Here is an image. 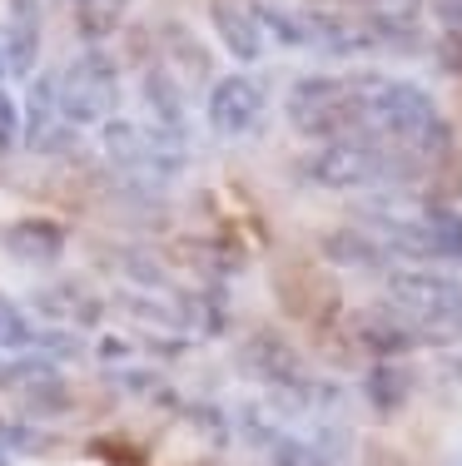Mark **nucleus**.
Listing matches in <instances>:
<instances>
[{
    "label": "nucleus",
    "mask_w": 462,
    "mask_h": 466,
    "mask_svg": "<svg viewBox=\"0 0 462 466\" xmlns=\"http://www.w3.org/2000/svg\"><path fill=\"white\" fill-rule=\"evenodd\" d=\"M65 115H60V75H36L30 85V99L20 109V139L30 149H60V135H65Z\"/></svg>",
    "instance_id": "10"
},
{
    "label": "nucleus",
    "mask_w": 462,
    "mask_h": 466,
    "mask_svg": "<svg viewBox=\"0 0 462 466\" xmlns=\"http://www.w3.org/2000/svg\"><path fill=\"white\" fill-rule=\"evenodd\" d=\"M65 5H70V10H80V5H90V0H65Z\"/></svg>",
    "instance_id": "22"
},
{
    "label": "nucleus",
    "mask_w": 462,
    "mask_h": 466,
    "mask_svg": "<svg viewBox=\"0 0 462 466\" xmlns=\"http://www.w3.org/2000/svg\"><path fill=\"white\" fill-rule=\"evenodd\" d=\"M119 105V65L115 55H105L100 46H90L85 55H75L60 70V115L70 129H90L115 119Z\"/></svg>",
    "instance_id": "7"
},
{
    "label": "nucleus",
    "mask_w": 462,
    "mask_h": 466,
    "mask_svg": "<svg viewBox=\"0 0 462 466\" xmlns=\"http://www.w3.org/2000/svg\"><path fill=\"white\" fill-rule=\"evenodd\" d=\"M0 55H5L10 75H36V60H40V5L36 0H10L5 5Z\"/></svg>",
    "instance_id": "13"
},
{
    "label": "nucleus",
    "mask_w": 462,
    "mask_h": 466,
    "mask_svg": "<svg viewBox=\"0 0 462 466\" xmlns=\"http://www.w3.org/2000/svg\"><path fill=\"white\" fill-rule=\"evenodd\" d=\"M105 159L115 164L125 179H139V184H169L180 179L184 169V139L174 135H159L149 125H135V119H105Z\"/></svg>",
    "instance_id": "6"
},
{
    "label": "nucleus",
    "mask_w": 462,
    "mask_h": 466,
    "mask_svg": "<svg viewBox=\"0 0 462 466\" xmlns=\"http://www.w3.org/2000/svg\"><path fill=\"white\" fill-rule=\"evenodd\" d=\"M263 109H269V95L254 75H224V80L209 85V99H204V119L219 139H244L259 129Z\"/></svg>",
    "instance_id": "8"
},
{
    "label": "nucleus",
    "mask_w": 462,
    "mask_h": 466,
    "mask_svg": "<svg viewBox=\"0 0 462 466\" xmlns=\"http://www.w3.org/2000/svg\"><path fill=\"white\" fill-rule=\"evenodd\" d=\"M209 15H214V30H219V40H224V50L234 55L239 65L263 60V46H269V40H263V30H259L254 5H244V0H214Z\"/></svg>",
    "instance_id": "14"
},
{
    "label": "nucleus",
    "mask_w": 462,
    "mask_h": 466,
    "mask_svg": "<svg viewBox=\"0 0 462 466\" xmlns=\"http://www.w3.org/2000/svg\"><path fill=\"white\" fill-rule=\"evenodd\" d=\"M139 95H145V125H149V129H159V135L184 139V119H190V109H184L180 80H174V75L164 70V65L145 70V80H139Z\"/></svg>",
    "instance_id": "15"
},
{
    "label": "nucleus",
    "mask_w": 462,
    "mask_h": 466,
    "mask_svg": "<svg viewBox=\"0 0 462 466\" xmlns=\"http://www.w3.org/2000/svg\"><path fill=\"white\" fill-rule=\"evenodd\" d=\"M119 10H125V0H90V5H80L75 15H80V30L90 40H100L109 35V30L119 25Z\"/></svg>",
    "instance_id": "19"
},
{
    "label": "nucleus",
    "mask_w": 462,
    "mask_h": 466,
    "mask_svg": "<svg viewBox=\"0 0 462 466\" xmlns=\"http://www.w3.org/2000/svg\"><path fill=\"white\" fill-rule=\"evenodd\" d=\"M383 303L413 328L417 348L433 342H462V273L433 268V263H403L383 279Z\"/></svg>",
    "instance_id": "2"
},
{
    "label": "nucleus",
    "mask_w": 462,
    "mask_h": 466,
    "mask_svg": "<svg viewBox=\"0 0 462 466\" xmlns=\"http://www.w3.org/2000/svg\"><path fill=\"white\" fill-rule=\"evenodd\" d=\"M36 348V328H30V318L20 313L10 298H0V358L5 352H30Z\"/></svg>",
    "instance_id": "18"
},
{
    "label": "nucleus",
    "mask_w": 462,
    "mask_h": 466,
    "mask_svg": "<svg viewBox=\"0 0 462 466\" xmlns=\"http://www.w3.org/2000/svg\"><path fill=\"white\" fill-rule=\"evenodd\" d=\"M273 466H348V431L338 421H313V431L283 427L269 441Z\"/></svg>",
    "instance_id": "9"
},
{
    "label": "nucleus",
    "mask_w": 462,
    "mask_h": 466,
    "mask_svg": "<svg viewBox=\"0 0 462 466\" xmlns=\"http://www.w3.org/2000/svg\"><path fill=\"white\" fill-rule=\"evenodd\" d=\"M433 5H437V20L447 30H462V0H433Z\"/></svg>",
    "instance_id": "21"
},
{
    "label": "nucleus",
    "mask_w": 462,
    "mask_h": 466,
    "mask_svg": "<svg viewBox=\"0 0 462 466\" xmlns=\"http://www.w3.org/2000/svg\"><path fill=\"white\" fill-rule=\"evenodd\" d=\"M363 228L393 253V263H462V214L453 208L378 198Z\"/></svg>",
    "instance_id": "3"
},
{
    "label": "nucleus",
    "mask_w": 462,
    "mask_h": 466,
    "mask_svg": "<svg viewBox=\"0 0 462 466\" xmlns=\"http://www.w3.org/2000/svg\"><path fill=\"white\" fill-rule=\"evenodd\" d=\"M358 109H363V135L388 144V149L408 154V159H433L453 144L437 99L413 80L398 75H378V70H358Z\"/></svg>",
    "instance_id": "1"
},
{
    "label": "nucleus",
    "mask_w": 462,
    "mask_h": 466,
    "mask_svg": "<svg viewBox=\"0 0 462 466\" xmlns=\"http://www.w3.org/2000/svg\"><path fill=\"white\" fill-rule=\"evenodd\" d=\"M354 338H358V348H368L378 362H398L403 352L417 348L413 328L403 323L388 303H373V308H363V313H354Z\"/></svg>",
    "instance_id": "12"
},
{
    "label": "nucleus",
    "mask_w": 462,
    "mask_h": 466,
    "mask_svg": "<svg viewBox=\"0 0 462 466\" xmlns=\"http://www.w3.org/2000/svg\"><path fill=\"white\" fill-rule=\"evenodd\" d=\"M0 377H10V362L5 358H0Z\"/></svg>",
    "instance_id": "23"
},
{
    "label": "nucleus",
    "mask_w": 462,
    "mask_h": 466,
    "mask_svg": "<svg viewBox=\"0 0 462 466\" xmlns=\"http://www.w3.org/2000/svg\"><path fill=\"white\" fill-rule=\"evenodd\" d=\"M408 392H413V377L403 372L398 362H373L368 382H363V397H368L378 412H398V407L408 402Z\"/></svg>",
    "instance_id": "17"
},
{
    "label": "nucleus",
    "mask_w": 462,
    "mask_h": 466,
    "mask_svg": "<svg viewBox=\"0 0 462 466\" xmlns=\"http://www.w3.org/2000/svg\"><path fill=\"white\" fill-rule=\"evenodd\" d=\"M0 75H5V55H0Z\"/></svg>",
    "instance_id": "24"
},
{
    "label": "nucleus",
    "mask_w": 462,
    "mask_h": 466,
    "mask_svg": "<svg viewBox=\"0 0 462 466\" xmlns=\"http://www.w3.org/2000/svg\"><path fill=\"white\" fill-rule=\"evenodd\" d=\"M20 144V105L10 90H0V154H10Z\"/></svg>",
    "instance_id": "20"
},
{
    "label": "nucleus",
    "mask_w": 462,
    "mask_h": 466,
    "mask_svg": "<svg viewBox=\"0 0 462 466\" xmlns=\"http://www.w3.org/2000/svg\"><path fill=\"white\" fill-rule=\"evenodd\" d=\"M299 174L313 188H334V194H363V188H393L413 174V159L388 144L354 135V139H328L313 154H303Z\"/></svg>",
    "instance_id": "4"
},
{
    "label": "nucleus",
    "mask_w": 462,
    "mask_h": 466,
    "mask_svg": "<svg viewBox=\"0 0 462 466\" xmlns=\"http://www.w3.org/2000/svg\"><path fill=\"white\" fill-rule=\"evenodd\" d=\"M289 125L303 139H354L363 135V109H358V85L354 75H303L289 85Z\"/></svg>",
    "instance_id": "5"
},
{
    "label": "nucleus",
    "mask_w": 462,
    "mask_h": 466,
    "mask_svg": "<svg viewBox=\"0 0 462 466\" xmlns=\"http://www.w3.org/2000/svg\"><path fill=\"white\" fill-rule=\"evenodd\" d=\"M323 258L338 263V268H354V273H378L393 263V253L383 248L363 224H348V228H334L323 238Z\"/></svg>",
    "instance_id": "16"
},
{
    "label": "nucleus",
    "mask_w": 462,
    "mask_h": 466,
    "mask_svg": "<svg viewBox=\"0 0 462 466\" xmlns=\"http://www.w3.org/2000/svg\"><path fill=\"white\" fill-rule=\"evenodd\" d=\"M0 248L26 268H50L65 258V228L55 218H15L0 233Z\"/></svg>",
    "instance_id": "11"
}]
</instances>
